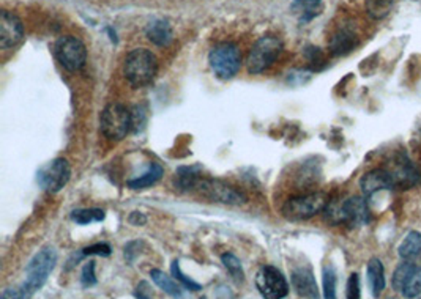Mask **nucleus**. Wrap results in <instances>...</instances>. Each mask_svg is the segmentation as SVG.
<instances>
[{"label": "nucleus", "instance_id": "c756f323", "mask_svg": "<svg viewBox=\"0 0 421 299\" xmlns=\"http://www.w3.org/2000/svg\"><path fill=\"white\" fill-rule=\"evenodd\" d=\"M170 273H172V276H174V279H175V280H179V282L183 285V289L191 290V291H199L200 289H202V285L198 284V282H194L193 279L186 277L185 274L182 273L179 260H174V261H172V265H170Z\"/></svg>", "mask_w": 421, "mask_h": 299}, {"label": "nucleus", "instance_id": "c9c22d12", "mask_svg": "<svg viewBox=\"0 0 421 299\" xmlns=\"http://www.w3.org/2000/svg\"><path fill=\"white\" fill-rule=\"evenodd\" d=\"M200 299H207V298H200Z\"/></svg>", "mask_w": 421, "mask_h": 299}, {"label": "nucleus", "instance_id": "f704fd0d", "mask_svg": "<svg viewBox=\"0 0 421 299\" xmlns=\"http://www.w3.org/2000/svg\"><path fill=\"white\" fill-rule=\"evenodd\" d=\"M134 296H136V299H150V298H148V296L145 295L144 291L139 290V286H138V290L134 291Z\"/></svg>", "mask_w": 421, "mask_h": 299}, {"label": "nucleus", "instance_id": "f03ea898", "mask_svg": "<svg viewBox=\"0 0 421 299\" xmlns=\"http://www.w3.org/2000/svg\"><path fill=\"white\" fill-rule=\"evenodd\" d=\"M158 73V60L157 56L144 47L139 49H133L125 57V63H123V74H125L127 81L132 83L133 87H145L150 83Z\"/></svg>", "mask_w": 421, "mask_h": 299}, {"label": "nucleus", "instance_id": "ddd939ff", "mask_svg": "<svg viewBox=\"0 0 421 299\" xmlns=\"http://www.w3.org/2000/svg\"><path fill=\"white\" fill-rule=\"evenodd\" d=\"M360 188L361 193L370 199L381 191H391L395 189V179L391 177V172L387 169H374L371 172L365 173L360 179Z\"/></svg>", "mask_w": 421, "mask_h": 299}, {"label": "nucleus", "instance_id": "cd10ccee", "mask_svg": "<svg viewBox=\"0 0 421 299\" xmlns=\"http://www.w3.org/2000/svg\"><path fill=\"white\" fill-rule=\"evenodd\" d=\"M336 271L335 268L328 265L324 268L322 273V285H324V299H337L336 296Z\"/></svg>", "mask_w": 421, "mask_h": 299}, {"label": "nucleus", "instance_id": "20e7f679", "mask_svg": "<svg viewBox=\"0 0 421 299\" xmlns=\"http://www.w3.org/2000/svg\"><path fill=\"white\" fill-rule=\"evenodd\" d=\"M133 128V117L125 106L112 103L108 104L100 117V129L108 140L118 142L125 139Z\"/></svg>", "mask_w": 421, "mask_h": 299}, {"label": "nucleus", "instance_id": "2eb2a0df", "mask_svg": "<svg viewBox=\"0 0 421 299\" xmlns=\"http://www.w3.org/2000/svg\"><path fill=\"white\" fill-rule=\"evenodd\" d=\"M391 177L395 179V188L399 189H411L417 186V183L420 181L418 170L415 169V165L406 156L396 161L395 170L391 172Z\"/></svg>", "mask_w": 421, "mask_h": 299}, {"label": "nucleus", "instance_id": "1a4fd4ad", "mask_svg": "<svg viewBox=\"0 0 421 299\" xmlns=\"http://www.w3.org/2000/svg\"><path fill=\"white\" fill-rule=\"evenodd\" d=\"M256 289L264 299H283L289 295V284L280 269L265 265L256 274Z\"/></svg>", "mask_w": 421, "mask_h": 299}, {"label": "nucleus", "instance_id": "aec40b11", "mask_svg": "<svg viewBox=\"0 0 421 299\" xmlns=\"http://www.w3.org/2000/svg\"><path fill=\"white\" fill-rule=\"evenodd\" d=\"M398 254L402 260L412 261L418 259L421 255V233L420 232H408L406 238L402 239V243L398 248Z\"/></svg>", "mask_w": 421, "mask_h": 299}, {"label": "nucleus", "instance_id": "4be33fe9", "mask_svg": "<svg viewBox=\"0 0 421 299\" xmlns=\"http://www.w3.org/2000/svg\"><path fill=\"white\" fill-rule=\"evenodd\" d=\"M163 172L164 170H163L161 165L157 164V163H153L144 173H142L141 177L134 178V179H129V181H128V188H132V189H145V188H150L155 183H158L159 179H161Z\"/></svg>", "mask_w": 421, "mask_h": 299}, {"label": "nucleus", "instance_id": "6ab92c4d", "mask_svg": "<svg viewBox=\"0 0 421 299\" xmlns=\"http://www.w3.org/2000/svg\"><path fill=\"white\" fill-rule=\"evenodd\" d=\"M147 38L157 46H168L172 41V29L168 21L157 19L150 22L145 29Z\"/></svg>", "mask_w": 421, "mask_h": 299}, {"label": "nucleus", "instance_id": "a878e982", "mask_svg": "<svg viewBox=\"0 0 421 299\" xmlns=\"http://www.w3.org/2000/svg\"><path fill=\"white\" fill-rule=\"evenodd\" d=\"M319 5H320V0H294L292 11L300 13L301 22H308L319 13L317 11Z\"/></svg>", "mask_w": 421, "mask_h": 299}, {"label": "nucleus", "instance_id": "f8f14e48", "mask_svg": "<svg viewBox=\"0 0 421 299\" xmlns=\"http://www.w3.org/2000/svg\"><path fill=\"white\" fill-rule=\"evenodd\" d=\"M341 219L342 224L352 227H360L370 223V207H367L366 197L355 195L341 202Z\"/></svg>", "mask_w": 421, "mask_h": 299}, {"label": "nucleus", "instance_id": "c85d7f7f", "mask_svg": "<svg viewBox=\"0 0 421 299\" xmlns=\"http://www.w3.org/2000/svg\"><path fill=\"white\" fill-rule=\"evenodd\" d=\"M401 295L406 299H415L421 295V268L415 269L411 279L407 280L404 289H402Z\"/></svg>", "mask_w": 421, "mask_h": 299}, {"label": "nucleus", "instance_id": "b1692460", "mask_svg": "<svg viewBox=\"0 0 421 299\" xmlns=\"http://www.w3.org/2000/svg\"><path fill=\"white\" fill-rule=\"evenodd\" d=\"M104 211L100 208H88V209H74L71 213V219L79 225H87L92 223H102L104 219Z\"/></svg>", "mask_w": 421, "mask_h": 299}, {"label": "nucleus", "instance_id": "9d476101", "mask_svg": "<svg viewBox=\"0 0 421 299\" xmlns=\"http://www.w3.org/2000/svg\"><path fill=\"white\" fill-rule=\"evenodd\" d=\"M196 191L205 199L212 202L224 203V205H241L246 202V197L240 191L229 186V184L219 181V179H207L200 178Z\"/></svg>", "mask_w": 421, "mask_h": 299}, {"label": "nucleus", "instance_id": "0eeeda50", "mask_svg": "<svg viewBox=\"0 0 421 299\" xmlns=\"http://www.w3.org/2000/svg\"><path fill=\"white\" fill-rule=\"evenodd\" d=\"M54 56L65 70L78 71L84 67L87 60V51L84 43L79 38L67 35V37H61L56 41Z\"/></svg>", "mask_w": 421, "mask_h": 299}, {"label": "nucleus", "instance_id": "f257e3e1", "mask_svg": "<svg viewBox=\"0 0 421 299\" xmlns=\"http://www.w3.org/2000/svg\"><path fill=\"white\" fill-rule=\"evenodd\" d=\"M57 265V250L52 246L41 248L26 266V280L16 286L2 291V299H32L38 290L43 289L51 273Z\"/></svg>", "mask_w": 421, "mask_h": 299}, {"label": "nucleus", "instance_id": "412c9836", "mask_svg": "<svg viewBox=\"0 0 421 299\" xmlns=\"http://www.w3.org/2000/svg\"><path fill=\"white\" fill-rule=\"evenodd\" d=\"M200 179V173L198 167H180L175 173V188L179 191H196Z\"/></svg>", "mask_w": 421, "mask_h": 299}, {"label": "nucleus", "instance_id": "2f4dec72", "mask_svg": "<svg viewBox=\"0 0 421 299\" xmlns=\"http://www.w3.org/2000/svg\"><path fill=\"white\" fill-rule=\"evenodd\" d=\"M81 284L84 289H90V286L98 284L97 276H95V261L90 260L88 263H86L84 268H82Z\"/></svg>", "mask_w": 421, "mask_h": 299}, {"label": "nucleus", "instance_id": "7c9ffc66", "mask_svg": "<svg viewBox=\"0 0 421 299\" xmlns=\"http://www.w3.org/2000/svg\"><path fill=\"white\" fill-rule=\"evenodd\" d=\"M111 246L106 243H97L93 244V246H88L81 249V254L78 255V259L74 257V261H79L81 259H84V257H90V255H100V257H109L111 255Z\"/></svg>", "mask_w": 421, "mask_h": 299}, {"label": "nucleus", "instance_id": "bb28decb", "mask_svg": "<svg viewBox=\"0 0 421 299\" xmlns=\"http://www.w3.org/2000/svg\"><path fill=\"white\" fill-rule=\"evenodd\" d=\"M221 261L224 268L228 269L230 276L235 280V282H243L245 280V271H243L241 261L237 259V255H234L232 252H226L221 255Z\"/></svg>", "mask_w": 421, "mask_h": 299}, {"label": "nucleus", "instance_id": "a211bd4d", "mask_svg": "<svg viewBox=\"0 0 421 299\" xmlns=\"http://www.w3.org/2000/svg\"><path fill=\"white\" fill-rule=\"evenodd\" d=\"M150 276L158 289H161L166 295H169L174 299H182L183 285L179 280H175L174 276H169V274H166L161 269H152Z\"/></svg>", "mask_w": 421, "mask_h": 299}, {"label": "nucleus", "instance_id": "f3484780", "mask_svg": "<svg viewBox=\"0 0 421 299\" xmlns=\"http://www.w3.org/2000/svg\"><path fill=\"white\" fill-rule=\"evenodd\" d=\"M357 46V35L351 29H341L330 41V51L335 56H346Z\"/></svg>", "mask_w": 421, "mask_h": 299}, {"label": "nucleus", "instance_id": "5701e85b", "mask_svg": "<svg viewBox=\"0 0 421 299\" xmlns=\"http://www.w3.org/2000/svg\"><path fill=\"white\" fill-rule=\"evenodd\" d=\"M417 268L418 266L413 265L412 261L404 260V263H401V265L396 268V271L393 273V277H391V285H393V290L401 293L402 289H404V285L407 284V280L411 279V276Z\"/></svg>", "mask_w": 421, "mask_h": 299}, {"label": "nucleus", "instance_id": "dca6fc26", "mask_svg": "<svg viewBox=\"0 0 421 299\" xmlns=\"http://www.w3.org/2000/svg\"><path fill=\"white\" fill-rule=\"evenodd\" d=\"M366 274H367V285H370L371 295L374 298H381L385 290L383 263L379 259H371L370 261H367Z\"/></svg>", "mask_w": 421, "mask_h": 299}, {"label": "nucleus", "instance_id": "6e6552de", "mask_svg": "<svg viewBox=\"0 0 421 299\" xmlns=\"http://www.w3.org/2000/svg\"><path fill=\"white\" fill-rule=\"evenodd\" d=\"M71 178V167L67 159L57 158L49 164L41 167L37 173V181L46 193L56 194L67 186Z\"/></svg>", "mask_w": 421, "mask_h": 299}, {"label": "nucleus", "instance_id": "39448f33", "mask_svg": "<svg viewBox=\"0 0 421 299\" xmlns=\"http://www.w3.org/2000/svg\"><path fill=\"white\" fill-rule=\"evenodd\" d=\"M283 52V43L273 35H265L251 47L246 58V68L251 74H260L269 70Z\"/></svg>", "mask_w": 421, "mask_h": 299}, {"label": "nucleus", "instance_id": "423d86ee", "mask_svg": "<svg viewBox=\"0 0 421 299\" xmlns=\"http://www.w3.org/2000/svg\"><path fill=\"white\" fill-rule=\"evenodd\" d=\"M209 63L219 79H232L241 68V52L235 43H219L209 54Z\"/></svg>", "mask_w": 421, "mask_h": 299}, {"label": "nucleus", "instance_id": "4468645a", "mask_svg": "<svg viewBox=\"0 0 421 299\" xmlns=\"http://www.w3.org/2000/svg\"><path fill=\"white\" fill-rule=\"evenodd\" d=\"M290 280H292V286L299 296L306 299H319L317 282L311 271V268L301 266L294 269Z\"/></svg>", "mask_w": 421, "mask_h": 299}, {"label": "nucleus", "instance_id": "393cba45", "mask_svg": "<svg viewBox=\"0 0 421 299\" xmlns=\"http://www.w3.org/2000/svg\"><path fill=\"white\" fill-rule=\"evenodd\" d=\"M395 7V0H366V11L372 19H383Z\"/></svg>", "mask_w": 421, "mask_h": 299}, {"label": "nucleus", "instance_id": "72a5a7b5", "mask_svg": "<svg viewBox=\"0 0 421 299\" xmlns=\"http://www.w3.org/2000/svg\"><path fill=\"white\" fill-rule=\"evenodd\" d=\"M129 223H132L133 225H144L147 223V218L142 213L134 211L132 216H129Z\"/></svg>", "mask_w": 421, "mask_h": 299}, {"label": "nucleus", "instance_id": "473e14b6", "mask_svg": "<svg viewBox=\"0 0 421 299\" xmlns=\"http://www.w3.org/2000/svg\"><path fill=\"white\" fill-rule=\"evenodd\" d=\"M346 299H361V286H360V276L357 273L351 274L347 280L346 289Z\"/></svg>", "mask_w": 421, "mask_h": 299}, {"label": "nucleus", "instance_id": "9b49d317", "mask_svg": "<svg viewBox=\"0 0 421 299\" xmlns=\"http://www.w3.org/2000/svg\"><path fill=\"white\" fill-rule=\"evenodd\" d=\"M24 38L22 21L15 13L3 10L0 15V47L11 49L17 46Z\"/></svg>", "mask_w": 421, "mask_h": 299}, {"label": "nucleus", "instance_id": "7ed1b4c3", "mask_svg": "<svg viewBox=\"0 0 421 299\" xmlns=\"http://www.w3.org/2000/svg\"><path fill=\"white\" fill-rule=\"evenodd\" d=\"M330 203L325 193H311L290 197L281 208L283 216L289 220H306L322 213Z\"/></svg>", "mask_w": 421, "mask_h": 299}]
</instances>
